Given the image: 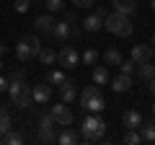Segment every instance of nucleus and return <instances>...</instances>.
<instances>
[{
	"label": "nucleus",
	"mask_w": 155,
	"mask_h": 145,
	"mask_svg": "<svg viewBox=\"0 0 155 145\" xmlns=\"http://www.w3.org/2000/svg\"><path fill=\"white\" fill-rule=\"evenodd\" d=\"M116 13H124V16H134L137 13V0H111Z\"/></svg>",
	"instance_id": "15"
},
{
	"label": "nucleus",
	"mask_w": 155,
	"mask_h": 145,
	"mask_svg": "<svg viewBox=\"0 0 155 145\" xmlns=\"http://www.w3.org/2000/svg\"><path fill=\"white\" fill-rule=\"evenodd\" d=\"M39 62H41V65H54V62H57V52L49 49V47H41V52H39Z\"/></svg>",
	"instance_id": "22"
},
{
	"label": "nucleus",
	"mask_w": 155,
	"mask_h": 145,
	"mask_svg": "<svg viewBox=\"0 0 155 145\" xmlns=\"http://www.w3.org/2000/svg\"><path fill=\"white\" fill-rule=\"evenodd\" d=\"M39 52H41V42H39L36 36H23V39L16 44V57H18L21 62H31V60H36Z\"/></svg>",
	"instance_id": "5"
},
{
	"label": "nucleus",
	"mask_w": 155,
	"mask_h": 145,
	"mask_svg": "<svg viewBox=\"0 0 155 145\" xmlns=\"http://www.w3.org/2000/svg\"><path fill=\"white\" fill-rule=\"evenodd\" d=\"M80 106H83L85 112H91V114H98V112L106 109V99L101 96L98 86H85V88L80 91Z\"/></svg>",
	"instance_id": "4"
},
{
	"label": "nucleus",
	"mask_w": 155,
	"mask_h": 145,
	"mask_svg": "<svg viewBox=\"0 0 155 145\" xmlns=\"http://www.w3.org/2000/svg\"><path fill=\"white\" fill-rule=\"evenodd\" d=\"M137 75H140V78H142V80H150V78H155V65H153V62H140V65H137Z\"/></svg>",
	"instance_id": "21"
},
{
	"label": "nucleus",
	"mask_w": 155,
	"mask_h": 145,
	"mask_svg": "<svg viewBox=\"0 0 155 145\" xmlns=\"http://www.w3.org/2000/svg\"><path fill=\"white\" fill-rule=\"evenodd\" d=\"M104 60L109 62V65H116V67H119V62H122L124 57H122V52H119V49H114V47H109V49L104 52Z\"/></svg>",
	"instance_id": "23"
},
{
	"label": "nucleus",
	"mask_w": 155,
	"mask_h": 145,
	"mask_svg": "<svg viewBox=\"0 0 155 145\" xmlns=\"http://www.w3.org/2000/svg\"><path fill=\"white\" fill-rule=\"evenodd\" d=\"M119 70L127 72V75H134V72H137V62H134L132 57H129V60H122L119 62Z\"/></svg>",
	"instance_id": "26"
},
{
	"label": "nucleus",
	"mask_w": 155,
	"mask_h": 145,
	"mask_svg": "<svg viewBox=\"0 0 155 145\" xmlns=\"http://www.w3.org/2000/svg\"><path fill=\"white\" fill-rule=\"evenodd\" d=\"M111 88L116 91V93H127L129 88H132V75H127V72H116L114 78H111Z\"/></svg>",
	"instance_id": "9"
},
{
	"label": "nucleus",
	"mask_w": 155,
	"mask_h": 145,
	"mask_svg": "<svg viewBox=\"0 0 155 145\" xmlns=\"http://www.w3.org/2000/svg\"><path fill=\"white\" fill-rule=\"evenodd\" d=\"M57 143H60V145H75L78 143V132L70 130V127H65L60 135H57Z\"/></svg>",
	"instance_id": "20"
},
{
	"label": "nucleus",
	"mask_w": 155,
	"mask_h": 145,
	"mask_svg": "<svg viewBox=\"0 0 155 145\" xmlns=\"http://www.w3.org/2000/svg\"><path fill=\"white\" fill-rule=\"evenodd\" d=\"M96 13H98V16H101V18H106V16H109V11H106V8H104V5H98V11H96Z\"/></svg>",
	"instance_id": "35"
},
{
	"label": "nucleus",
	"mask_w": 155,
	"mask_h": 145,
	"mask_svg": "<svg viewBox=\"0 0 155 145\" xmlns=\"http://www.w3.org/2000/svg\"><path fill=\"white\" fill-rule=\"evenodd\" d=\"M122 122L127 130H140V124H142V114L137 112V109H127V112L122 114Z\"/></svg>",
	"instance_id": "12"
},
{
	"label": "nucleus",
	"mask_w": 155,
	"mask_h": 145,
	"mask_svg": "<svg viewBox=\"0 0 155 145\" xmlns=\"http://www.w3.org/2000/svg\"><path fill=\"white\" fill-rule=\"evenodd\" d=\"M153 47H155V34H153Z\"/></svg>",
	"instance_id": "39"
},
{
	"label": "nucleus",
	"mask_w": 155,
	"mask_h": 145,
	"mask_svg": "<svg viewBox=\"0 0 155 145\" xmlns=\"http://www.w3.org/2000/svg\"><path fill=\"white\" fill-rule=\"evenodd\" d=\"M72 23H75V21H67V18H65V21H57L52 36H54L57 42H67V39L72 36Z\"/></svg>",
	"instance_id": "10"
},
{
	"label": "nucleus",
	"mask_w": 155,
	"mask_h": 145,
	"mask_svg": "<svg viewBox=\"0 0 155 145\" xmlns=\"http://www.w3.org/2000/svg\"><path fill=\"white\" fill-rule=\"evenodd\" d=\"M0 67H3V62H0Z\"/></svg>",
	"instance_id": "41"
},
{
	"label": "nucleus",
	"mask_w": 155,
	"mask_h": 145,
	"mask_svg": "<svg viewBox=\"0 0 155 145\" xmlns=\"http://www.w3.org/2000/svg\"><path fill=\"white\" fill-rule=\"evenodd\" d=\"M147 91L155 96V78H150V80H147Z\"/></svg>",
	"instance_id": "33"
},
{
	"label": "nucleus",
	"mask_w": 155,
	"mask_h": 145,
	"mask_svg": "<svg viewBox=\"0 0 155 145\" xmlns=\"http://www.w3.org/2000/svg\"><path fill=\"white\" fill-rule=\"evenodd\" d=\"M104 26L109 29L114 36H132V31H134L132 16H124V13H116V11H111L109 16L104 18Z\"/></svg>",
	"instance_id": "2"
},
{
	"label": "nucleus",
	"mask_w": 155,
	"mask_h": 145,
	"mask_svg": "<svg viewBox=\"0 0 155 145\" xmlns=\"http://www.w3.org/2000/svg\"><path fill=\"white\" fill-rule=\"evenodd\" d=\"M5 52H8V47H5V44H3V42H0V57L5 55Z\"/></svg>",
	"instance_id": "37"
},
{
	"label": "nucleus",
	"mask_w": 155,
	"mask_h": 145,
	"mask_svg": "<svg viewBox=\"0 0 155 145\" xmlns=\"http://www.w3.org/2000/svg\"><path fill=\"white\" fill-rule=\"evenodd\" d=\"M31 96H34V104H49V99H52V86H49V83H39L36 88H31Z\"/></svg>",
	"instance_id": "11"
},
{
	"label": "nucleus",
	"mask_w": 155,
	"mask_h": 145,
	"mask_svg": "<svg viewBox=\"0 0 155 145\" xmlns=\"http://www.w3.org/2000/svg\"><path fill=\"white\" fill-rule=\"evenodd\" d=\"M8 83H11V80H5L3 75H0V91H8Z\"/></svg>",
	"instance_id": "34"
},
{
	"label": "nucleus",
	"mask_w": 155,
	"mask_h": 145,
	"mask_svg": "<svg viewBox=\"0 0 155 145\" xmlns=\"http://www.w3.org/2000/svg\"><path fill=\"white\" fill-rule=\"evenodd\" d=\"M93 83L96 86H106L109 83V70H106V67H96L93 70Z\"/></svg>",
	"instance_id": "25"
},
{
	"label": "nucleus",
	"mask_w": 155,
	"mask_h": 145,
	"mask_svg": "<svg viewBox=\"0 0 155 145\" xmlns=\"http://www.w3.org/2000/svg\"><path fill=\"white\" fill-rule=\"evenodd\" d=\"M49 114L54 117V122H57V124H62V127H70V124L75 122V114L70 112V106H67L65 101H60V104H54V106L49 109Z\"/></svg>",
	"instance_id": "7"
},
{
	"label": "nucleus",
	"mask_w": 155,
	"mask_h": 145,
	"mask_svg": "<svg viewBox=\"0 0 155 145\" xmlns=\"http://www.w3.org/2000/svg\"><path fill=\"white\" fill-rule=\"evenodd\" d=\"M96 60H98V52L96 49H85L83 52V62L85 65H96Z\"/></svg>",
	"instance_id": "29"
},
{
	"label": "nucleus",
	"mask_w": 155,
	"mask_h": 145,
	"mask_svg": "<svg viewBox=\"0 0 155 145\" xmlns=\"http://www.w3.org/2000/svg\"><path fill=\"white\" fill-rule=\"evenodd\" d=\"M106 132V122L98 117V114H88V117L80 122V135H83L85 143H98Z\"/></svg>",
	"instance_id": "3"
},
{
	"label": "nucleus",
	"mask_w": 155,
	"mask_h": 145,
	"mask_svg": "<svg viewBox=\"0 0 155 145\" xmlns=\"http://www.w3.org/2000/svg\"><path fill=\"white\" fill-rule=\"evenodd\" d=\"M54 18H52V13H47V16H36V21H34V26H36L39 34H52L54 31Z\"/></svg>",
	"instance_id": "16"
},
{
	"label": "nucleus",
	"mask_w": 155,
	"mask_h": 145,
	"mask_svg": "<svg viewBox=\"0 0 155 145\" xmlns=\"http://www.w3.org/2000/svg\"><path fill=\"white\" fill-rule=\"evenodd\" d=\"M65 80H67V78H65V72H62V70H52L49 75H47V83H49V86H57V88H60Z\"/></svg>",
	"instance_id": "24"
},
{
	"label": "nucleus",
	"mask_w": 155,
	"mask_h": 145,
	"mask_svg": "<svg viewBox=\"0 0 155 145\" xmlns=\"http://www.w3.org/2000/svg\"><path fill=\"white\" fill-rule=\"evenodd\" d=\"M140 135H142L145 143H155V117L153 119H142V124H140Z\"/></svg>",
	"instance_id": "18"
},
{
	"label": "nucleus",
	"mask_w": 155,
	"mask_h": 145,
	"mask_svg": "<svg viewBox=\"0 0 155 145\" xmlns=\"http://www.w3.org/2000/svg\"><path fill=\"white\" fill-rule=\"evenodd\" d=\"M34 0H16V13H26Z\"/></svg>",
	"instance_id": "30"
},
{
	"label": "nucleus",
	"mask_w": 155,
	"mask_h": 145,
	"mask_svg": "<svg viewBox=\"0 0 155 145\" xmlns=\"http://www.w3.org/2000/svg\"><path fill=\"white\" fill-rule=\"evenodd\" d=\"M60 99L65 101V104H72V101L78 99V88H75V80H70V78H67L65 83L60 86Z\"/></svg>",
	"instance_id": "13"
},
{
	"label": "nucleus",
	"mask_w": 155,
	"mask_h": 145,
	"mask_svg": "<svg viewBox=\"0 0 155 145\" xmlns=\"http://www.w3.org/2000/svg\"><path fill=\"white\" fill-rule=\"evenodd\" d=\"M3 143H8V145H21V143H23V135H21V132H13V130H8L5 137H3Z\"/></svg>",
	"instance_id": "27"
},
{
	"label": "nucleus",
	"mask_w": 155,
	"mask_h": 145,
	"mask_svg": "<svg viewBox=\"0 0 155 145\" xmlns=\"http://www.w3.org/2000/svg\"><path fill=\"white\" fill-rule=\"evenodd\" d=\"M153 49L155 47H150V44H134L132 47V60L137 62V65L140 62H147L150 57H153Z\"/></svg>",
	"instance_id": "14"
},
{
	"label": "nucleus",
	"mask_w": 155,
	"mask_h": 145,
	"mask_svg": "<svg viewBox=\"0 0 155 145\" xmlns=\"http://www.w3.org/2000/svg\"><path fill=\"white\" fill-rule=\"evenodd\" d=\"M124 143H127V145H140V143H142V135H140V130H129V132L124 135Z\"/></svg>",
	"instance_id": "28"
},
{
	"label": "nucleus",
	"mask_w": 155,
	"mask_h": 145,
	"mask_svg": "<svg viewBox=\"0 0 155 145\" xmlns=\"http://www.w3.org/2000/svg\"><path fill=\"white\" fill-rule=\"evenodd\" d=\"M153 114H155V106H153Z\"/></svg>",
	"instance_id": "40"
},
{
	"label": "nucleus",
	"mask_w": 155,
	"mask_h": 145,
	"mask_svg": "<svg viewBox=\"0 0 155 145\" xmlns=\"http://www.w3.org/2000/svg\"><path fill=\"white\" fill-rule=\"evenodd\" d=\"M11 78H26V72H23V70H13Z\"/></svg>",
	"instance_id": "36"
},
{
	"label": "nucleus",
	"mask_w": 155,
	"mask_h": 145,
	"mask_svg": "<svg viewBox=\"0 0 155 145\" xmlns=\"http://www.w3.org/2000/svg\"><path fill=\"white\" fill-rule=\"evenodd\" d=\"M13 127L11 122V112H8V106H0V143H3V137H5V132Z\"/></svg>",
	"instance_id": "19"
},
{
	"label": "nucleus",
	"mask_w": 155,
	"mask_h": 145,
	"mask_svg": "<svg viewBox=\"0 0 155 145\" xmlns=\"http://www.w3.org/2000/svg\"><path fill=\"white\" fill-rule=\"evenodd\" d=\"M75 3V8H91L93 5V0H72Z\"/></svg>",
	"instance_id": "32"
},
{
	"label": "nucleus",
	"mask_w": 155,
	"mask_h": 145,
	"mask_svg": "<svg viewBox=\"0 0 155 145\" xmlns=\"http://www.w3.org/2000/svg\"><path fill=\"white\" fill-rule=\"evenodd\" d=\"M8 93H11L13 106H18V109H28V106L34 104L31 88L26 86L23 78H11V83H8Z\"/></svg>",
	"instance_id": "1"
},
{
	"label": "nucleus",
	"mask_w": 155,
	"mask_h": 145,
	"mask_svg": "<svg viewBox=\"0 0 155 145\" xmlns=\"http://www.w3.org/2000/svg\"><path fill=\"white\" fill-rule=\"evenodd\" d=\"M57 62H60L65 70H72V67H78V52H75V47L65 44L60 52H57Z\"/></svg>",
	"instance_id": "8"
},
{
	"label": "nucleus",
	"mask_w": 155,
	"mask_h": 145,
	"mask_svg": "<svg viewBox=\"0 0 155 145\" xmlns=\"http://www.w3.org/2000/svg\"><path fill=\"white\" fill-rule=\"evenodd\" d=\"M101 29H104V18L98 16V13H91L88 18L83 21V31H91V34H98Z\"/></svg>",
	"instance_id": "17"
},
{
	"label": "nucleus",
	"mask_w": 155,
	"mask_h": 145,
	"mask_svg": "<svg viewBox=\"0 0 155 145\" xmlns=\"http://www.w3.org/2000/svg\"><path fill=\"white\" fill-rule=\"evenodd\" d=\"M54 117L49 112L39 114V122H36V137L41 143H57V132H54Z\"/></svg>",
	"instance_id": "6"
},
{
	"label": "nucleus",
	"mask_w": 155,
	"mask_h": 145,
	"mask_svg": "<svg viewBox=\"0 0 155 145\" xmlns=\"http://www.w3.org/2000/svg\"><path fill=\"white\" fill-rule=\"evenodd\" d=\"M150 8H153V13H155V0H153V3H150Z\"/></svg>",
	"instance_id": "38"
},
{
	"label": "nucleus",
	"mask_w": 155,
	"mask_h": 145,
	"mask_svg": "<svg viewBox=\"0 0 155 145\" xmlns=\"http://www.w3.org/2000/svg\"><path fill=\"white\" fill-rule=\"evenodd\" d=\"M47 11H49V13L62 11V0H47Z\"/></svg>",
	"instance_id": "31"
}]
</instances>
